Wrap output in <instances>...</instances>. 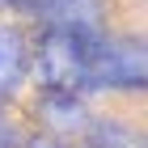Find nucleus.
<instances>
[{
  "mask_svg": "<svg viewBox=\"0 0 148 148\" xmlns=\"http://www.w3.org/2000/svg\"><path fill=\"white\" fill-rule=\"evenodd\" d=\"M25 148H89V144H85V136L68 140V136H38V131H30V144Z\"/></svg>",
  "mask_w": 148,
  "mask_h": 148,
  "instance_id": "0eeeda50",
  "label": "nucleus"
},
{
  "mask_svg": "<svg viewBox=\"0 0 148 148\" xmlns=\"http://www.w3.org/2000/svg\"><path fill=\"white\" fill-rule=\"evenodd\" d=\"M85 144L89 148H148V136L136 110H123V106L102 110L97 106L89 131H85Z\"/></svg>",
  "mask_w": 148,
  "mask_h": 148,
  "instance_id": "39448f33",
  "label": "nucleus"
},
{
  "mask_svg": "<svg viewBox=\"0 0 148 148\" xmlns=\"http://www.w3.org/2000/svg\"><path fill=\"white\" fill-rule=\"evenodd\" d=\"M9 13L30 30H64V34H93L119 25V0H13Z\"/></svg>",
  "mask_w": 148,
  "mask_h": 148,
  "instance_id": "f03ea898",
  "label": "nucleus"
},
{
  "mask_svg": "<svg viewBox=\"0 0 148 148\" xmlns=\"http://www.w3.org/2000/svg\"><path fill=\"white\" fill-rule=\"evenodd\" d=\"M30 144V127H25L17 106H0V148H25Z\"/></svg>",
  "mask_w": 148,
  "mask_h": 148,
  "instance_id": "423d86ee",
  "label": "nucleus"
},
{
  "mask_svg": "<svg viewBox=\"0 0 148 148\" xmlns=\"http://www.w3.org/2000/svg\"><path fill=\"white\" fill-rule=\"evenodd\" d=\"M148 80L144 34L140 30H30V89H64L89 102L140 97Z\"/></svg>",
  "mask_w": 148,
  "mask_h": 148,
  "instance_id": "f257e3e1",
  "label": "nucleus"
},
{
  "mask_svg": "<svg viewBox=\"0 0 148 148\" xmlns=\"http://www.w3.org/2000/svg\"><path fill=\"white\" fill-rule=\"evenodd\" d=\"M21 119L30 131L38 136H68V140H80L93 123V110L97 102L89 97H76V93H64V89H30L21 97Z\"/></svg>",
  "mask_w": 148,
  "mask_h": 148,
  "instance_id": "7ed1b4c3",
  "label": "nucleus"
},
{
  "mask_svg": "<svg viewBox=\"0 0 148 148\" xmlns=\"http://www.w3.org/2000/svg\"><path fill=\"white\" fill-rule=\"evenodd\" d=\"M13 9V0H0V13H9Z\"/></svg>",
  "mask_w": 148,
  "mask_h": 148,
  "instance_id": "6e6552de",
  "label": "nucleus"
},
{
  "mask_svg": "<svg viewBox=\"0 0 148 148\" xmlns=\"http://www.w3.org/2000/svg\"><path fill=\"white\" fill-rule=\"evenodd\" d=\"M30 93V25L0 13V106H21Z\"/></svg>",
  "mask_w": 148,
  "mask_h": 148,
  "instance_id": "20e7f679",
  "label": "nucleus"
}]
</instances>
